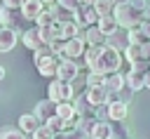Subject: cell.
Returning a JSON list of instances; mask_svg holds the SVG:
<instances>
[{
	"instance_id": "cell-42",
	"label": "cell",
	"mask_w": 150,
	"mask_h": 139,
	"mask_svg": "<svg viewBox=\"0 0 150 139\" xmlns=\"http://www.w3.org/2000/svg\"><path fill=\"white\" fill-rule=\"evenodd\" d=\"M5 7H12V9H21V0H2Z\"/></svg>"
},
{
	"instance_id": "cell-9",
	"label": "cell",
	"mask_w": 150,
	"mask_h": 139,
	"mask_svg": "<svg viewBox=\"0 0 150 139\" xmlns=\"http://www.w3.org/2000/svg\"><path fill=\"white\" fill-rule=\"evenodd\" d=\"M105 45L124 54V52H127V47L131 45V38H129V31H127V28H117L115 33H110V35H105Z\"/></svg>"
},
{
	"instance_id": "cell-29",
	"label": "cell",
	"mask_w": 150,
	"mask_h": 139,
	"mask_svg": "<svg viewBox=\"0 0 150 139\" xmlns=\"http://www.w3.org/2000/svg\"><path fill=\"white\" fill-rule=\"evenodd\" d=\"M105 78H108V75H103V73L89 71V73L84 75V85H87V87H98V85H105Z\"/></svg>"
},
{
	"instance_id": "cell-5",
	"label": "cell",
	"mask_w": 150,
	"mask_h": 139,
	"mask_svg": "<svg viewBox=\"0 0 150 139\" xmlns=\"http://www.w3.org/2000/svg\"><path fill=\"white\" fill-rule=\"evenodd\" d=\"M47 99L61 104V101H73L75 99V90H73V82H66V80H59L54 78L47 87Z\"/></svg>"
},
{
	"instance_id": "cell-24",
	"label": "cell",
	"mask_w": 150,
	"mask_h": 139,
	"mask_svg": "<svg viewBox=\"0 0 150 139\" xmlns=\"http://www.w3.org/2000/svg\"><path fill=\"white\" fill-rule=\"evenodd\" d=\"M127 85L138 92V90H145V73H138V71H129L127 73Z\"/></svg>"
},
{
	"instance_id": "cell-38",
	"label": "cell",
	"mask_w": 150,
	"mask_h": 139,
	"mask_svg": "<svg viewBox=\"0 0 150 139\" xmlns=\"http://www.w3.org/2000/svg\"><path fill=\"white\" fill-rule=\"evenodd\" d=\"M131 97H134V90H131L129 85H124V87L117 92V101H124V104H129V101H131Z\"/></svg>"
},
{
	"instance_id": "cell-51",
	"label": "cell",
	"mask_w": 150,
	"mask_h": 139,
	"mask_svg": "<svg viewBox=\"0 0 150 139\" xmlns=\"http://www.w3.org/2000/svg\"><path fill=\"white\" fill-rule=\"evenodd\" d=\"M148 2H150V0H148Z\"/></svg>"
},
{
	"instance_id": "cell-47",
	"label": "cell",
	"mask_w": 150,
	"mask_h": 139,
	"mask_svg": "<svg viewBox=\"0 0 150 139\" xmlns=\"http://www.w3.org/2000/svg\"><path fill=\"white\" fill-rule=\"evenodd\" d=\"M110 2H112V5L117 7V5H122V2H129V0H110Z\"/></svg>"
},
{
	"instance_id": "cell-8",
	"label": "cell",
	"mask_w": 150,
	"mask_h": 139,
	"mask_svg": "<svg viewBox=\"0 0 150 139\" xmlns=\"http://www.w3.org/2000/svg\"><path fill=\"white\" fill-rule=\"evenodd\" d=\"M21 42H23L26 49H30V52H38V49H42L45 45H49V42H45L42 33H40V26H30L26 33H21Z\"/></svg>"
},
{
	"instance_id": "cell-33",
	"label": "cell",
	"mask_w": 150,
	"mask_h": 139,
	"mask_svg": "<svg viewBox=\"0 0 150 139\" xmlns=\"http://www.w3.org/2000/svg\"><path fill=\"white\" fill-rule=\"evenodd\" d=\"M45 125H47V127H49L54 134H59V132H63V125H66V120H63V118H59V115H54V118H49Z\"/></svg>"
},
{
	"instance_id": "cell-4",
	"label": "cell",
	"mask_w": 150,
	"mask_h": 139,
	"mask_svg": "<svg viewBox=\"0 0 150 139\" xmlns=\"http://www.w3.org/2000/svg\"><path fill=\"white\" fill-rule=\"evenodd\" d=\"M26 16H23V12L21 9H12V7H0V26L2 28H12V31H16V33H26L30 26H26Z\"/></svg>"
},
{
	"instance_id": "cell-36",
	"label": "cell",
	"mask_w": 150,
	"mask_h": 139,
	"mask_svg": "<svg viewBox=\"0 0 150 139\" xmlns=\"http://www.w3.org/2000/svg\"><path fill=\"white\" fill-rule=\"evenodd\" d=\"M54 21H56V19H54V14H52V12H49V7H47V9L35 19V26H52Z\"/></svg>"
},
{
	"instance_id": "cell-41",
	"label": "cell",
	"mask_w": 150,
	"mask_h": 139,
	"mask_svg": "<svg viewBox=\"0 0 150 139\" xmlns=\"http://www.w3.org/2000/svg\"><path fill=\"white\" fill-rule=\"evenodd\" d=\"M59 5H63V7H68V9H77L80 5H82V0H59Z\"/></svg>"
},
{
	"instance_id": "cell-6",
	"label": "cell",
	"mask_w": 150,
	"mask_h": 139,
	"mask_svg": "<svg viewBox=\"0 0 150 139\" xmlns=\"http://www.w3.org/2000/svg\"><path fill=\"white\" fill-rule=\"evenodd\" d=\"M98 19H101V14L96 12L94 5H80V7L75 9V21H77L82 28H87V26H96Z\"/></svg>"
},
{
	"instance_id": "cell-45",
	"label": "cell",
	"mask_w": 150,
	"mask_h": 139,
	"mask_svg": "<svg viewBox=\"0 0 150 139\" xmlns=\"http://www.w3.org/2000/svg\"><path fill=\"white\" fill-rule=\"evenodd\" d=\"M145 90H150V73H145Z\"/></svg>"
},
{
	"instance_id": "cell-3",
	"label": "cell",
	"mask_w": 150,
	"mask_h": 139,
	"mask_svg": "<svg viewBox=\"0 0 150 139\" xmlns=\"http://www.w3.org/2000/svg\"><path fill=\"white\" fill-rule=\"evenodd\" d=\"M120 66H122V52H117V49L103 45V49H101V54H98V61H96L94 71H96V73H103V75H110V73H117Z\"/></svg>"
},
{
	"instance_id": "cell-28",
	"label": "cell",
	"mask_w": 150,
	"mask_h": 139,
	"mask_svg": "<svg viewBox=\"0 0 150 139\" xmlns=\"http://www.w3.org/2000/svg\"><path fill=\"white\" fill-rule=\"evenodd\" d=\"M80 33H82V26H80L75 19L63 24V38H66V40H70V38H77Z\"/></svg>"
},
{
	"instance_id": "cell-35",
	"label": "cell",
	"mask_w": 150,
	"mask_h": 139,
	"mask_svg": "<svg viewBox=\"0 0 150 139\" xmlns=\"http://www.w3.org/2000/svg\"><path fill=\"white\" fill-rule=\"evenodd\" d=\"M54 137H56V134H54V132H52L47 125H40V127H38V130L30 134V139H54Z\"/></svg>"
},
{
	"instance_id": "cell-50",
	"label": "cell",
	"mask_w": 150,
	"mask_h": 139,
	"mask_svg": "<svg viewBox=\"0 0 150 139\" xmlns=\"http://www.w3.org/2000/svg\"><path fill=\"white\" fill-rule=\"evenodd\" d=\"M21 2H23V0H21Z\"/></svg>"
},
{
	"instance_id": "cell-39",
	"label": "cell",
	"mask_w": 150,
	"mask_h": 139,
	"mask_svg": "<svg viewBox=\"0 0 150 139\" xmlns=\"http://www.w3.org/2000/svg\"><path fill=\"white\" fill-rule=\"evenodd\" d=\"M129 71H138V73H150V59H145V61H136V64H131V68Z\"/></svg>"
},
{
	"instance_id": "cell-46",
	"label": "cell",
	"mask_w": 150,
	"mask_h": 139,
	"mask_svg": "<svg viewBox=\"0 0 150 139\" xmlns=\"http://www.w3.org/2000/svg\"><path fill=\"white\" fill-rule=\"evenodd\" d=\"M5 75H7V71H5V66H0V80H5Z\"/></svg>"
},
{
	"instance_id": "cell-37",
	"label": "cell",
	"mask_w": 150,
	"mask_h": 139,
	"mask_svg": "<svg viewBox=\"0 0 150 139\" xmlns=\"http://www.w3.org/2000/svg\"><path fill=\"white\" fill-rule=\"evenodd\" d=\"M49 47H52L54 54H63V49H66V38H54V40L49 42Z\"/></svg>"
},
{
	"instance_id": "cell-19",
	"label": "cell",
	"mask_w": 150,
	"mask_h": 139,
	"mask_svg": "<svg viewBox=\"0 0 150 139\" xmlns=\"http://www.w3.org/2000/svg\"><path fill=\"white\" fill-rule=\"evenodd\" d=\"M40 125H42V123H40V118H38L35 113H23V115L19 118V127H21V130H23L28 137H30V134H33V132H35Z\"/></svg>"
},
{
	"instance_id": "cell-21",
	"label": "cell",
	"mask_w": 150,
	"mask_h": 139,
	"mask_svg": "<svg viewBox=\"0 0 150 139\" xmlns=\"http://www.w3.org/2000/svg\"><path fill=\"white\" fill-rule=\"evenodd\" d=\"M0 139H30L19 125H0Z\"/></svg>"
},
{
	"instance_id": "cell-43",
	"label": "cell",
	"mask_w": 150,
	"mask_h": 139,
	"mask_svg": "<svg viewBox=\"0 0 150 139\" xmlns=\"http://www.w3.org/2000/svg\"><path fill=\"white\" fill-rule=\"evenodd\" d=\"M141 31H143V33H145V38L150 40V21H143V24H141Z\"/></svg>"
},
{
	"instance_id": "cell-2",
	"label": "cell",
	"mask_w": 150,
	"mask_h": 139,
	"mask_svg": "<svg viewBox=\"0 0 150 139\" xmlns=\"http://www.w3.org/2000/svg\"><path fill=\"white\" fill-rule=\"evenodd\" d=\"M61 54H54L49 45H45L42 49L35 52V66H38V73L45 75V78H56V71H59V64H61Z\"/></svg>"
},
{
	"instance_id": "cell-16",
	"label": "cell",
	"mask_w": 150,
	"mask_h": 139,
	"mask_svg": "<svg viewBox=\"0 0 150 139\" xmlns=\"http://www.w3.org/2000/svg\"><path fill=\"white\" fill-rule=\"evenodd\" d=\"M84 94H87V99L98 108V106H103V104H108V90H105V85H98V87H87L84 90Z\"/></svg>"
},
{
	"instance_id": "cell-13",
	"label": "cell",
	"mask_w": 150,
	"mask_h": 139,
	"mask_svg": "<svg viewBox=\"0 0 150 139\" xmlns=\"http://www.w3.org/2000/svg\"><path fill=\"white\" fill-rule=\"evenodd\" d=\"M38 118H40V123L45 125L49 118H54L56 115V101H52V99H40L38 104H35V111H33Z\"/></svg>"
},
{
	"instance_id": "cell-7",
	"label": "cell",
	"mask_w": 150,
	"mask_h": 139,
	"mask_svg": "<svg viewBox=\"0 0 150 139\" xmlns=\"http://www.w3.org/2000/svg\"><path fill=\"white\" fill-rule=\"evenodd\" d=\"M77 75H80V64H77V59H66V57H63L61 64H59L56 78H59V80H66V82H75Z\"/></svg>"
},
{
	"instance_id": "cell-10",
	"label": "cell",
	"mask_w": 150,
	"mask_h": 139,
	"mask_svg": "<svg viewBox=\"0 0 150 139\" xmlns=\"http://www.w3.org/2000/svg\"><path fill=\"white\" fill-rule=\"evenodd\" d=\"M73 106H75L77 118H94V115H96V106L87 99V94H84V92H82V94H75Z\"/></svg>"
},
{
	"instance_id": "cell-52",
	"label": "cell",
	"mask_w": 150,
	"mask_h": 139,
	"mask_svg": "<svg viewBox=\"0 0 150 139\" xmlns=\"http://www.w3.org/2000/svg\"><path fill=\"white\" fill-rule=\"evenodd\" d=\"M129 139H131V137H129Z\"/></svg>"
},
{
	"instance_id": "cell-11",
	"label": "cell",
	"mask_w": 150,
	"mask_h": 139,
	"mask_svg": "<svg viewBox=\"0 0 150 139\" xmlns=\"http://www.w3.org/2000/svg\"><path fill=\"white\" fill-rule=\"evenodd\" d=\"M124 59H127L129 64L150 59V42H143V45H129L127 52H124Z\"/></svg>"
},
{
	"instance_id": "cell-26",
	"label": "cell",
	"mask_w": 150,
	"mask_h": 139,
	"mask_svg": "<svg viewBox=\"0 0 150 139\" xmlns=\"http://www.w3.org/2000/svg\"><path fill=\"white\" fill-rule=\"evenodd\" d=\"M110 130H112V120H98L96 127H94V134L91 139H110Z\"/></svg>"
},
{
	"instance_id": "cell-14",
	"label": "cell",
	"mask_w": 150,
	"mask_h": 139,
	"mask_svg": "<svg viewBox=\"0 0 150 139\" xmlns=\"http://www.w3.org/2000/svg\"><path fill=\"white\" fill-rule=\"evenodd\" d=\"M45 9H47V5H45L42 0H23V2H21V12H23V16H26L28 21H35Z\"/></svg>"
},
{
	"instance_id": "cell-49",
	"label": "cell",
	"mask_w": 150,
	"mask_h": 139,
	"mask_svg": "<svg viewBox=\"0 0 150 139\" xmlns=\"http://www.w3.org/2000/svg\"><path fill=\"white\" fill-rule=\"evenodd\" d=\"M96 0H82V5H94Z\"/></svg>"
},
{
	"instance_id": "cell-20",
	"label": "cell",
	"mask_w": 150,
	"mask_h": 139,
	"mask_svg": "<svg viewBox=\"0 0 150 139\" xmlns=\"http://www.w3.org/2000/svg\"><path fill=\"white\" fill-rule=\"evenodd\" d=\"M49 12H52V14H54V19H56V21H61V24H66V21H73V19H75V12H73V9H68V7H63V5H59V2L49 5Z\"/></svg>"
},
{
	"instance_id": "cell-18",
	"label": "cell",
	"mask_w": 150,
	"mask_h": 139,
	"mask_svg": "<svg viewBox=\"0 0 150 139\" xmlns=\"http://www.w3.org/2000/svg\"><path fill=\"white\" fill-rule=\"evenodd\" d=\"M127 106H129V104H124V101H110V104H108V108H110V120L124 123L127 115H129V108H127Z\"/></svg>"
},
{
	"instance_id": "cell-34",
	"label": "cell",
	"mask_w": 150,
	"mask_h": 139,
	"mask_svg": "<svg viewBox=\"0 0 150 139\" xmlns=\"http://www.w3.org/2000/svg\"><path fill=\"white\" fill-rule=\"evenodd\" d=\"M54 139H87V137L80 127H75V130H68V132H59Z\"/></svg>"
},
{
	"instance_id": "cell-30",
	"label": "cell",
	"mask_w": 150,
	"mask_h": 139,
	"mask_svg": "<svg viewBox=\"0 0 150 139\" xmlns=\"http://www.w3.org/2000/svg\"><path fill=\"white\" fill-rule=\"evenodd\" d=\"M110 139H129V130L124 127V123H115V120H112Z\"/></svg>"
},
{
	"instance_id": "cell-25",
	"label": "cell",
	"mask_w": 150,
	"mask_h": 139,
	"mask_svg": "<svg viewBox=\"0 0 150 139\" xmlns=\"http://www.w3.org/2000/svg\"><path fill=\"white\" fill-rule=\"evenodd\" d=\"M56 115L63 118V120H73V118H77L73 101H61V104H56Z\"/></svg>"
},
{
	"instance_id": "cell-32",
	"label": "cell",
	"mask_w": 150,
	"mask_h": 139,
	"mask_svg": "<svg viewBox=\"0 0 150 139\" xmlns=\"http://www.w3.org/2000/svg\"><path fill=\"white\" fill-rule=\"evenodd\" d=\"M129 38H131V45H143V42H150V40L145 38V33L141 31V26H138V28H131V31H129Z\"/></svg>"
},
{
	"instance_id": "cell-31",
	"label": "cell",
	"mask_w": 150,
	"mask_h": 139,
	"mask_svg": "<svg viewBox=\"0 0 150 139\" xmlns=\"http://www.w3.org/2000/svg\"><path fill=\"white\" fill-rule=\"evenodd\" d=\"M94 7H96V12H98L101 16H105V14H112V12H115V5H112L110 0H96V2H94Z\"/></svg>"
},
{
	"instance_id": "cell-40",
	"label": "cell",
	"mask_w": 150,
	"mask_h": 139,
	"mask_svg": "<svg viewBox=\"0 0 150 139\" xmlns=\"http://www.w3.org/2000/svg\"><path fill=\"white\" fill-rule=\"evenodd\" d=\"M96 118H98V120H105V123L110 120V108H108V104H103V106L96 108Z\"/></svg>"
},
{
	"instance_id": "cell-1",
	"label": "cell",
	"mask_w": 150,
	"mask_h": 139,
	"mask_svg": "<svg viewBox=\"0 0 150 139\" xmlns=\"http://www.w3.org/2000/svg\"><path fill=\"white\" fill-rule=\"evenodd\" d=\"M112 14H115L120 28H127V31L138 28V26L145 21V19H143V9L136 7V5H131V2H122V5H117Z\"/></svg>"
},
{
	"instance_id": "cell-12",
	"label": "cell",
	"mask_w": 150,
	"mask_h": 139,
	"mask_svg": "<svg viewBox=\"0 0 150 139\" xmlns=\"http://www.w3.org/2000/svg\"><path fill=\"white\" fill-rule=\"evenodd\" d=\"M84 52H87V42L82 38H70V40H66V49H63L61 57H66V59H80V57H84Z\"/></svg>"
},
{
	"instance_id": "cell-22",
	"label": "cell",
	"mask_w": 150,
	"mask_h": 139,
	"mask_svg": "<svg viewBox=\"0 0 150 139\" xmlns=\"http://www.w3.org/2000/svg\"><path fill=\"white\" fill-rule=\"evenodd\" d=\"M124 85H127V75H122L120 71H117V73H110V75L105 78V90H108V92H120Z\"/></svg>"
},
{
	"instance_id": "cell-27",
	"label": "cell",
	"mask_w": 150,
	"mask_h": 139,
	"mask_svg": "<svg viewBox=\"0 0 150 139\" xmlns=\"http://www.w3.org/2000/svg\"><path fill=\"white\" fill-rule=\"evenodd\" d=\"M96 123H98V118H96V115H94V118H77V127L84 132V137H87V139H91Z\"/></svg>"
},
{
	"instance_id": "cell-48",
	"label": "cell",
	"mask_w": 150,
	"mask_h": 139,
	"mask_svg": "<svg viewBox=\"0 0 150 139\" xmlns=\"http://www.w3.org/2000/svg\"><path fill=\"white\" fill-rule=\"evenodd\" d=\"M42 2H45V5L49 7V5H54V2H59V0H42Z\"/></svg>"
},
{
	"instance_id": "cell-44",
	"label": "cell",
	"mask_w": 150,
	"mask_h": 139,
	"mask_svg": "<svg viewBox=\"0 0 150 139\" xmlns=\"http://www.w3.org/2000/svg\"><path fill=\"white\" fill-rule=\"evenodd\" d=\"M131 5H136V7H141V9H145L148 7V0H129Z\"/></svg>"
},
{
	"instance_id": "cell-15",
	"label": "cell",
	"mask_w": 150,
	"mask_h": 139,
	"mask_svg": "<svg viewBox=\"0 0 150 139\" xmlns=\"http://www.w3.org/2000/svg\"><path fill=\"white\" fill-rule=\"evenodd\" d=\"M84 42H87V47H103V45H105V33H103L98 26H87V31H84Z\"/></svg>"
},
{
	"instance_id": "cell-17",
	"label": "cell",
	"mask_w": 150,
	"mask_h": 139,
	"mask_svg": "<svg viewBox=\"0 0 150 139\" xmlns=\"http://www.w3.org/2000/svg\"><path fill=\"white\" fill-rule=\"evenodd\" d=\"M19 42V33L12 28H0V54L14 49V45Z\"/></svg>"
},
{
	"instance_id": "cell-23",
	"label": "cell",
	"mask_w": 150,
	"mask_h": 139,
	"mask_svg": "<svg viewBox=\"0 0 150 139\" xmlns=\"http://www.w3.org/2000/svg\"><path fill=\"white\" fill-rule=\"evenodd\" d=\"M105 35H110V33H115L117 28H120V24H117V19H115V14H105V16H101L98 19V24H96Z\"/></svg>"
}]
</instances>
